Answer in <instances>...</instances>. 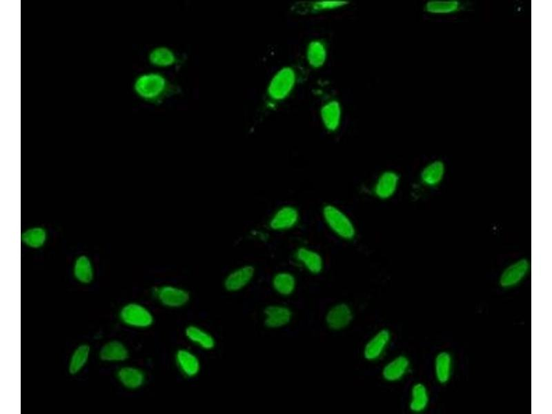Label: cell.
Listing matches in <instances>:
<instances>
[{
    "label": "cell",
    "mask_w": 552,
    "mask_h": 414,
    "mask_svg": "<svg viewBox=\"0 0 552 414\" xmlns=\"http://www.w3.org/2000/svg\"><path fill=\"white\" fill-rule=\"evenodd\" d=\"M135 94L144 101L157 103L179 92L164 75L157 72H147L139 75L134 81Z\"/></svg>",
    "instance_id": "6da1fadb"
},
{
    "label": "cell",
    "mask_w": 552,
    "mask_h": 414,
    "mask_svg": "<svg viewBox=\"0 0 552 414\" xmlns=\"http://www.w3.org/2000/svg\"><path fill=\"white\" fill-rule=\"evenodd\" d=\"M299 81L295 67L286 65L278 68L271 76L266 88V103L272 108L286 100L293 92Z\"/></svg>",
    "instance_id": "7a4b0ae2"
},
{
    "label": "cell",
    "mask_w": 552,
    "mask_h": 414,
    "mask_svg": "<svg viewBox=\"0 0 552 414\" xmlns=\"http://www.w3.org/2000/svg\"><path fill=\"white\" fill-rule=\"evenodd\" d=\"M322 218L328 229L339 239L353 241L357 235V228L350 216L339 206L328 203L321 210Z\"/></svg>",
    "instance_id": "3957f363"
},
{
    "label": "cell",
    "mask_w": 552,
    "mask_h": 414,
    "mask_svg": "<svg viewBox=\"0 0 552 414\" xmlns=\"http://www.w3.org/2000/svg\"><path fill=\"white\" fill-rule=\"evenodd\" d=\"M154 298L164 307L180 309L187 306L191 299L190 292L185 288L165 284L155 286L152 290Z\"/></svg>",
    "instance_id": "277c9868"
},
{
    "label": "cell",
    "mask_w": 552,
    "mask_h": 414,
    "mask_svg": "<svg viewBox=\"0 0 552 414\" xmlns=\"http://www.w3.org/2000/svg\"><path fill=\"white\" fill-rule=\"evenodd\" d=\"M301 215L299 209L292 204L277 207L269 216L268 229L275 233H284L293 230L299 224Z\"/></svg>",
    "instance_id": "5b68a950"
},
{
    "label": "cell",
    "mask_w": 552,
    "mask_h": 414,
    "mask_svg": "<svg viewBox=\"0 0 552 414\" xmlns=\"http://www.w3.org/2000/svg\"><path fill=\"white\" fill-rule=\"evenodd\" d=\"M392 339L389 329L382 328L375 331L365 342L362 348L363 358L368 362H377L386 353Z\"/></svg>",
    "instance_id": "8992f818"
},
{
    "label": "cell",
    "mask_w": 552,
    "mask_h": 414,
    "mask_svg": "<svg viewBox=\"0 0 552 414\" xmlns=\"http://www.w3.org/2000/svg\"><path fill=\"white\" fill-rule=\"evenodd\" d=\"M354 319V310L348 303L340 302L331 305L324 315L326 327L335 332L347 328Z\"/></svg>",
    "instance_id": "52a82bcc"
},
{
    "label": "cell",
    "mask_w": 552,
    "mask_h": 414,
    "mask_svg": "<svg viewBox=\"0 0 552 414\" xmlns=\"http://www.w3.org/2000/svg\"><path fill=\"white\" fill-rule=\"evenodd\" d=\"M255 275L256 269L253 265H239L227 273L223 279V287L228 293L240 292L252 283Z\"/></svg>",
    "instance_id": "ba28073f"
},
{
    "label": "cell",
    "mask_w": 552,
    "mask_h": 414,
    "mask_svg": "<svg viewBox=\"0 0 552 414\" xmlns=\"http://www.w3.org/2000/svg\"><path fill=\"white\" fill-rule=\"evenodd\" d=\"M319 116L324 129L329 133L338 131L342 126L343 108L340 101L335 97H326L321 103Z\"/></svg>",
    "instance_id": "9c48e42d"
},
{
    "label": "cell",
    "mask_w": 552,
    "mask_h": 414,
    "mask_svg": "<svg viewBox=\"0 0 552 414\" xmlns=\"http://www.w3.org/2000/svg\"><path fill=\"white\" fill-rule=\"evenodd\" d=\"M294 262L304 271L312 275H318L324 268L322 255L315 248L299 246L293 253Z\"/></svg>",
    "instance_id": "30bf717a"
},
{
    "label": "cell",
    "mask_w": 552,
    "mask_h": 414,
    "mask_svg": "<svg viewBox=\"0 0 552 414\" xmlns=\"http://www.w3.org/2000/svg\"><path fill=\"white\" fill-rule=\"evenodd\" d=\"M399 184V174L393 170H385L375 177L371 187V192L379 200H388L396 193Z\"/></svg>",
    "instance_id": "8fae6325"
},
{
    "label": "cell",
    "mask_w": 552,
    "mask_h": 414,
    "mask_svg": "<svg viewBox=\"0 0 552 414\" xmlns=\"http://www.w3.org/2000/svg\"><path fill=\"white\" fill-rule=\"evenodd\" d=\"M346 0H306L295 2L291 10L299 15H312L337 10L348 5Z\"/></svg>",
    "instance_id": "7c38bea8"
},
{
    "label": "cell",
    "mask_w": 552,
    "mask_h": 414,
    "mask_svg": "<svg viewBox=\"0 0 552 414\" xmlns=\"http://www.w3.org/2000/svg\"><path fill=\"white\" fill-rule=\"evenodd\" d=\"M119 317L125 324L137 328H146L154 322L151 311L145 306L137 303L125 305L120 311Z\"/></svg>",
    "instance_id": "4fadbf2b"
},
{
    "label": "cell",
    "mask_w": 552,
    "mask_h": 414,
    "mask_svg": "<svg viewBox=\"0 0 552 414\" xmlns=\"http://www.w3.org/2000/svg\"><path fill=\"white\" fill-rule=\"evenodd\" d=\"M263 324L271 330L283 328L289 325L293 319V311L284 304H270L262 311Z\"/></svg>",
    "instance_id": "5bb4252c"
},
{
    "label": "cell",
    "mask_w": 552,
    "mask_h": 414,
    "mask_svg": "<svg viewBox=\"0 0 552 414\" xmlns=\"http://www.w3.org/2000/svg\"><path fill=\"white\" fill-rule=\"evenodd\" d=\"M174 361L177 369L186 379H192L197 377L201 371V359L196 353L186 347H181L176 350Z\"/></svg>",
    "instance_id": "9a60e30c"
},
{
    "label": "cell",
    "mask_w": 552,
    "mask_h": 414,
    "mask_svg": "<svg viewBox=\"0 0 552 414\" xmlns=\"http://www.w3.org/2000/svg\"><path fill=\"white\" fill-rule=\"evenodd\" d=\"M328 57V47L326 42L320 38L310 39L306 45L304 59L308 66L313 70L323 68Z\"/></svg>",
    "instance_id": "2e32d148"
},
{
    "label": "cell",
    "mask_w": 552,
    "mask_h": 414,
    "mask_svg": "<svg viewBox=\"0 0 552 414\" xmlns=\"http://www.w3.org/2000/svg\"><path fill=\"white\" fill-rule=\"evenodd\" d=\"M186 340L195 347L204 351H213L217 345L214 335L204 327L190 324L184 328Z\"/></svg>",
    "instance_id": "e0dca14e"
},
{
    "label": "cell",
    "mask_w": 552,
    "mask_h": 414,
    "mask_svg": "<svg viewBox=\"0 0 552 414\" xmlns=\"http://www.w3.org/2000/svg\"><path fill=\"white\" fill-rule=\"evenodd\" d=\"M409 368V359L404 355H399L383 365L381 376L386 382H397L405 377Z\"/></svg>",
    "instance_id": "ac0fdd59"
},
{
    "label": "cell",
    "mask_w": 552,
    "mask_h": 414,
    "mask_svg": "<svg viewBox=\"0 0 552 414\" xmlns=\"http://www.w3.org/2000/svg\"><path fill=\"white\" fill-rule=\"evenodd\" d=\"M270 286L273 290L279 296L288 297L297 290V279L290 270H279L272 276Z\"/></svg>",
    "instance_id": "d6986e66"
},
{
    "label": "cell",
    "mask_w": 552,
    "mask_h": 414,
    "mask_svg": "<svg viewBox=\"0 0 552 414\" xmlns=\"http://www.w3.org/2000/svg\"><path fill=\"white\" fill-rule=\"evenodd\" d=\"M529 270V263L526 259H520L508 266L501 275L500 284L504 288L517 285Z\"/></svg>",
    "instance_id": "ffe728a7"
},
{
    "label": "cell",
    "mask_w": 552,
    "mask_h": 414,
    "mask_svg": "<svg viewBox=\"0 0 552 414\" xmlns=\"http://www.w3.org/2000/svg\"><path fill=\"white\" fill-rule=\"evenodd\" d=\"M149 63L157 68H169L179 64L180 59L177 54L167 46H157L148 53Z\"/></svg>",
    "instance_id": "44dd1931"
},
{
    "label": "cell",
    "mask_w": 552,
    "mask_h": 414,
    "mask_svg": "<svg viewBox=\"0 0 552 414\" xmlns=\"http://www.w3.org/2000/svg\"><path fill=\"white\" fill-rule=\"evenodd\" d=\"M117 376L126 388L135 390L141 388L146 382V374L140 368L134 366H124L118 370Z\"/></svg>",
    "instance_id": "7402d4cb"
},
{
    "label": "cell",
    "mask_w": 552,
    "mask_h": 414,
    "mask_svg": "<svg viewBox=\"0 0 552 414\" xmlns=\"http://www.w3.org/2000/svg\"><path fill=\"white\" fill-rule=\"evenodd\" d=\"M47 230L41 226H32L26 228L21 235L22 244L30 248H40L48 240Z\"/></svg>",
    "instance_id": "603a6c76"
},
{
    "label": "cell",
    "mask_w": 552,
    "mask_h": 414,
    "mask_svg": "<svg viewBox=\"0 0 552 414\" xmlns=\"http://www.w3.org/2000/svg\"><path fill=\"white\" fill-rule=\"evenodd\" d=\"M99 357L107 362H121L128 357V351L121 342L113 340L106 344L101 349Z\"/></svg>",
    "instance_id": "cb8c5ba5"
},
{
    "label": "cell",
    "mask_w": 552,
    "mask_h": 414,
    "mask_svg": "<svg viewBox=\"0 0 552 414\" xmlns=\"http://www.w3.org/2000/svg\"><path fill=\"white\" fill-rule=\"evenodd\" d=\"M73 275L75 278L82 284H89L94 277V269L90 259L85 255H80L75 260L73 264Z\"/></svg>",
    "instance_id": "d4e9b609"
},
{
    "label": "cell",
    "mask_w": 552,
    "mask_h": 414,
    "mask_svg": "<svg viewBox=\"0 0 552 414\" xmlns=\"http://www.w3.org/2000/svg\"><path fill=\"white\" fill-rule=\"evenodd\" d=\"M424 10L431 14H448L457 12L462 8L458 0H429L424 6Z\"/></svg>",
    "instance_id": "484cf974"
},
{
    "label": "cell",
    "mask_w": 552,
    "mask_h": 414,
    "mask_svg": "<svg viewBox=\"0 0 552 414\" xmlns=\"http://www.w3.org/2000/svg\"><path fill=\"white\" fill-rule=\"evenodd\" d=\"M428 403V393L422 383H415L411 390L409 408L413 413L424 411Z\"/></svg>",
    "instance_id": "4316f807"
},
{
    "label": "cell",
    "mask_w": 552,
    "mask_h": 414,
    "mask_svg": "<svg viewBox=\"0 0 552 414\" xmlns=\"http://www.w3.org/2000/svg\"><path fill=\"white\" fill-rule=\"evenodd\" d=\"M444 170V164L442 161H433L424 168L421 172V179L426 185H437L443 178Z\"/></svg>",
    "instance_id": "83f0119b"
},
{
    "label": "cell",
    "mask_w": 552,
    "mask_h": 414,
    "mask_svg": "<svg viewBox=\"0 0 552 414\" xmlns=\"http://www.w3.org/2000/svg\"><path fill=\"white\" fill-rule=\"evenodd\" d=\"M452 366L451 355L447 352H441L435 359V373L437 380L444 384L450 378Z\"/></svg>",
    "instance_id": "f1b7e54d"
},
{
    "label": "cell",
    "mask_w": 552,
    "mask_h": 414,
    "mask_svg": "<svg viewBox=\"0 0 552 414\" xmlns=\"http://www.w3.org/2000/svg\"><path fill=\"white\" fill-rule=\"evenodd\" d=\"M90 353V347L87 344H82L77 347L73 352L70 363L69 372L72 375L77 373L86 364Z\"/></svg>",
    "instance_id": "f546056e"
},
{
    "label": "cell",
    "mask_w": 552,
    "mask_h": 414,
    "mask_svg": "<svg viewBox=\"0 0 552 414\" xmlns=\"http://www.w3.org/2000/svg\"><path fill=\"white\" fill-rule=\"evenodd\" d=\"M249 236L254 241L260 243L266 242L269 239L268 231L261 228L250 230Z\"/></svg>",
    "instance_id": "4dcf8cb0"
}]
</instances>
